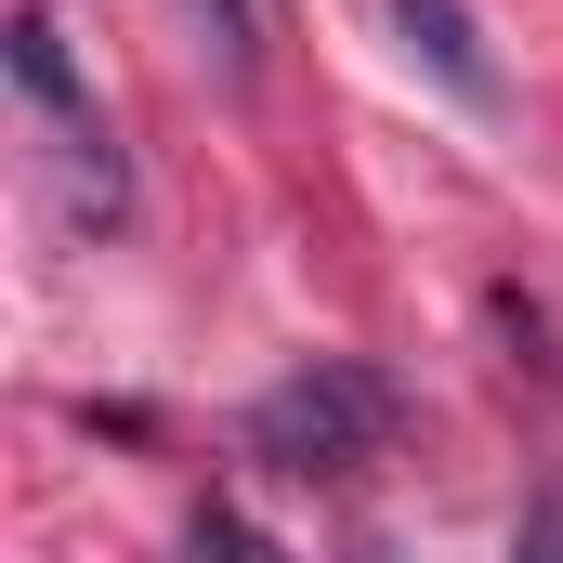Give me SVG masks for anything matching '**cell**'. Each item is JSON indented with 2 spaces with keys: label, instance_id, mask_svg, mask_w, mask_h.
I'll list each match as a JSON object with an SVG mask.
<instances>
[{
  "label": "cell",
  "instance_id": "obj_1",
  "mask_svg": "<svg viewBox=\"0 0 563 563\" xmlns=\"http://www.w3.org/2000/svg\"><path fill=\"white\" fill-rule=\"evenodd\" d=\"M407 420V394L380 380V367H354V354H314V367H288L276 394L250 407V459H276L301 485H328V472H354V459H380Z\"/></svg>",
  "mask_w": 563,
  "mask_h": 563
},
{
  "label": "cell",
  "instance_id": "obj_2",
  "mask_svg": "<svg viewBox=\"0 0 563 563\" xmlns=\"http://www.w3.org/2000/svg\"><path fill=\"white\" fill-rule=\"evenodd\" d=\"M394 13V40H407V66H432L459 106H498L511 79H498V53H485V26H472V0H380Z\"/></svg>",
  "mask_w": 563,
  "mask_h": 563
},
{
  "label": "cell",
  "instance_id": "obj_3",
  "mask_svg": "<svg viewBox=\"0 0 563 563\" xmlns=\"http://www.w3.org/2000/svg\"><path fill=\"white\" fill-rule=\"evenodd\" d=\"M0 66H13V92H26V106H40L53 132H79V119H92V106H79V53H66V26H53L40 0H26V13L0 26Z\"/></svg>",
  "mask_w": 563,
  "mask_h": 563
},
{
  "label": "cell",
  "instance_id": "obj_4",
  "mask_svg": "<svg viewBox=\"0 0 563 563\" xmlns=\"http://www.w3.org/2000/svg\"><path fill=\"white\" fill-rule=\"evenodd\" d=\"M66 210H79L92 236L132 210V170H119V132H106V119H79V132H66Z\"/></svg>",
  "mask_w": 563,
  "mask_h": 563
},
{
  "label": "cell",
  "instance_id": "obj_5",
  "mask_svg": "<svg viewBox=\"0 0 563 563\" xmlns=\"http://www.w3.org/2000/svg\"><path fill=\"white\" fill-rule=\"evenodd\" d=\"M184 26H197V53H210V79H223V92H250V79H263V13H250V0H184Z\"/></svg>",
  "mask_w": 563,
  "mask_h": 563
},
{
  "label": "cell",
  "instance_id": "obj_6",
  "mask_svg": "<svg viewBox=\"0 0 563 563\" xmlns=\"http://www.w3.org/2000/svg\"><path fill=\"white\" fill-rule=\"evenodd\" d=\"M184 563H288V551L250 525V511H223V498H210V511H197V538H184Z\"/></svg>",
  "mask_w": 563,
  "mask_h": 563
},
{
  "label": "cell",
  "instance_id": "obj_7",
  "mask_svg": "<svg viewBox=\"0 0 563 563\" xmlns=\"http://www.w3.org/2000/svg\"><path fill=\"white\" fill-rule=\"evenodd\" d=\"M511 563H563V472L525 485V525H511Z\"/></svg>",
  "mask_w": 563,
  "mask_h": 563
}]
</instances>
